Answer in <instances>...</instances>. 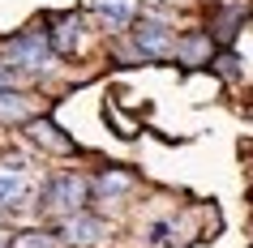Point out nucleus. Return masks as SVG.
I'll use <instances>...</instances> for the list:
<instances>
[{"mask_svg": "<svg viewBox=\"0 0 253 248\" xmlns=\"http://www.w3.org/2000/svg\"><path fill=\"white\" fill-rule=\"evenodd\" d=\"M0 52H4V60L13 69H26V73H43V69L52 65V47H47V35H43V30L17 35V39H9Z\"/></svg>", "mask_w": 253, "mask_h": 248, "instance_id": "f257e3e1", "label": "nucleus"}, {"mask_svg": "<svg viewBox=\"0 0 253 248\" xmlns=\"http://www.w3.org/2000/svg\"><path fill=\"white\" fill-rule=\"evenodd\" d=\"M47 210H56L60 218H73V214H82V201H86V184L78 180V176H56V180H47Z\"/></svg>", "mask_w": 253, "mask_h": 248, "instance_id": "f03ea898", "label": "nucleus"}, {"mask_svg": "<svg viewBox=\"0 0 253 248\" xmlns=\"http://www.w3.org/2000/svg\"><path fill=\"white\" fill-rule=\"evenodd\" d=\"M133 47H137V56H146V60H168V56H172V35H168V26H159V22H142V26L133 30Z\"/></svg>", "mask_w": 253, "mask_h": 248, "instance_id": "7ed1b4c3", "label": "nucleus"}, {"mask_svg": "<svg viewBox=\"0 0 253 248\" xmlns=\"http://www.w3.org/2000/svg\"><path fill=\"white\" fill-rule=\"evenodd\" d=\"M26 137L39 145V150H47V154H73V150H78V145H73V137H65L52 120H30Z\"/></svg>", "mask_w": 253, "mask_h": 248, "instance_id": "20e7f679", "label": "nucleus"}, {"mask_svg": "<svg viewBox=\"0 0 253 248\" xmlns=\"http://www.w3.org/2000/svg\"><path fill=\"white\" fill-rule=\"evenodd\" d=\"M107 235V227L99 218H86V214H73V218H65V240L73 248H94L99 240Z\"/></svg>", "mask_w": 253, "mask_h": 248, "instance_id": "39448f33", "label": "nucleus"}, {"mask_svg": "<svg viewBox=\"0 0 253 248\" xmlns=\"http://www.w3.org/2000/svg\"><path fill=\"white\" fill-rule=\"evenodd\" d=\"M52 26L56 30H47V47H52V56H69L73 47H78V39H82V22L73 13H60Z\"/></svg>", "mask_w": 253, "mask_h": 248, "instance_id": "423d86ee", "label": "nucleus"}, {"mask_svg": "<svg viewBox=\"0 0 253 248\" xmlns=\"http://www.w3.org/2000/svg\"><path fill=\"white\" fill-rule=\"evenodd\" d=\"M172 56H180L185 65H206L211 60V35L206 30H189L185 39L172 43Z\"/></svg>", "mask_w": 253, "mask_h": 248, "instance_id": "0eeeda50", "label": "nucleus"}, {"mask_svg": "<svg viewBox=\"0 0 253 248\" xmlns=\"http://www.w3.org/2000/svg\"><path fill=\"white\" fill-rule=\"evenodd\" d=\"M90 4L99 9V17H103L107 30H125L137 17V0H90Z\"/></svg>", "mask_w": 253, "mask_h": 248, "instance_id": "6e6552de", "label": "nucleus"}, {"mask_svg": "<svg viewBox=\"0 0 253 248\" xmlns=\"http://www.w3.org/2000/svg\"><path fill=\"white\" fill-rule=\"evenodd\" d=\"M26 197H30V180L26 176L0 171V206H26Z\"/></svg>", "mask_w": 253, "mask_h": 248, "instance_id": "1a4fd4ad", "label": "nucleus"}, {"mask_svg": "<svg viewBox=\"0 0 253 248\" xmlns=\"http://www.w3.org/2000/svg\"><path fill=\"white\" fill-rule=\"evenodd\" d=\"M26 116H30V103L22 99V94L0 90V120H26Z\"/></svg>", "mask_w": 253, "mask_h": 248, "instance_id": "9d476101", "label": "nucleus"}, {"mask_svg": "<svg viewBox=\"0 0 253 248\" xmlns=\"http://www.w3.org/2000/svg\"><path fill=\"white\" fill-rule=\"evenodd\" d=\"M129 188H133L129 171H103L99 176V193H107V197H120V193H129Z\"/></svg>", "mask_w": 253, "mask_h": 248, "instance_id": "9b49d317", "label": "nucleus"}, {"mask_svg": "<svg viewBox=\"0 0 253 248\" xmlns=\"http://www.w3.org/2000/svg\"><path fill=\"white\" fill-rule=\"evenodd\" d=\"M146 244H150V248H168V244H172V222H150Z\"/></svg>", "mask_w": 253, "mask_h": 248, "instance_id": "f8f14e48", "label": "nucleus"}, {"mask_svg": "<svg viewBox=\"0 0 253 248\" xmlns=\"http://www.w3.org/2000/svg\"><path fill=\"white\" fill-rule=\"evenodd\" d=\"M17 248H52V240H47V235H39V231H35V235H26V240H22V244H17Z\"/></svg>", "mask_w": 253, "mask_h": 248, "instance_id": "ddd939ff", "label": "nucleus"}, {"mask_svg": "<svg viewBox=\"0 0 253 248\" xmlns=\"http://www.w3.org/2000/svg\"><path fill=\"white\" fill-rule=\"evenodd\" d=\"M17 81V69L13 65H0V90H4V86H13Z\"/></svg>", "mask_w": 253, "mask_h": 248, "instance_id": "4468645a", "label": "nucleus"}, {"mask_svg": "<svg viewBox=\"0 0 253 248\" xmlns=\"http://www.w3.org/2000/svg\"><path fill=\"white\" fill-rule=\"evenodd\" d=\"M219 73H223V77H236V56H223V60H219Z\"/></svg>", "mask_w": 253, "mask_h": 248, "instance_id": "2eb2a0df", "label": "nucleus"}, {"mask_svg": "<svg viewBox=\"0 0 253 248\" xmlns=\"http://www.w3.org/2000/svg\"><path fill=\"white\" fill-rule=\"evenodd\" d=\"M9 244H13V235H9V231H0V248H9Z\"/></svg>", "mask_w": 253, "mask_h": 248, "instance_id": "dca6fc26", "label": "nucleus"}]
</instances>
